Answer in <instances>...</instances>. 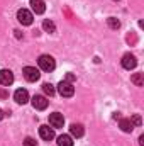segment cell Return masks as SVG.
<instances>
[{"label": "cell", "instance_id": "obj_5", "mask_svg": "<svg viewBox=\"0 0 144 146\" xmlns=\"http://www.w3.org/2000/svg\"><path fill=\"white\" fill-rule=\"evenodd\" d=\"M122 66H124L126 70H134V68L137 66V60H136V56L131 54V53L124 54V56H122Z\"/></svg>", "mask_w": 144, "mask_h": 146}, {"label": "cell", "instance_id": "obj_20", "mask_svg": "<svg viewBox=\"0 0 144 146\" xmlns=\"http://www.w3.org/2000/svg\"><path fill=\"white\" fill-rule=\"evenodd\" d=\"M24 146H37V141L32 138H26L24 139Z\"/></svg>", "mask_w": 144, "mask_h": 146}, {"label": "cell", "instance_id": "obj_15", "mask_svg": "<svg viewBox=\"0 0 144 146\" xmlns=\"http://www.w3.org/2000/svg\"><path fill=\"white\" fill-rule=\"evenodd\" d=\"M131 82H132L136 87H143L144 85V75L143 73H134V75L131 76Z\"/></svg>", "mask_w": 144, "mask_h": 146}, {"label": "cell", "instance_id": "obj_4", "mask_svg": "<svg viewBox=\"0 0 144 146\" xmlns=\"http://www.w3.org/2000/svg\"><path fill=\"white\" fill-rule=\"evenodd\" d=\"M22 73H24V78H26L27 82H37V80H39V76H41L39 70L34 68V66H24Z\"/></svg>", "mask_w": 144, "mask_h": 146}, {"label": "cell", "instance_id": "obj_11", "mask_svg": "<svg viewBox=\"0 0 144 146\" xmlns=\"http://www.w3.org/2000/svg\"><path fill=\"white\" fill-rule=\"evenodd\" d=\"M29 3H31L32 12H36V14H44V10H46V3H44L42 0H31Z\"/></svg>", "mask_w": 144, "mask_h": 146}, {"label": "cell", "instance_id": "obj_13", "mask_svg": "<svg viewBox=\"0 0 144 146\" xmlns=\"http://www.w3.org/2000/svg\"><path fill=\"white\" fill-rule=\"evenodd\" d=\"M119 127H120L124 133H131V131L134 129V126H132L131 119H120V121H119Z\"/></svg>", "mask_w": 144, "mask_h": 146}, {"label": "cell", "instance_id": "obj_17", "mask_svg": "<svg viewBox=\"0 0 144 146\" xmlns=\"http://www.w3.org/2000/svg\"><path fill=\"white\" fill-rule=\"evenodd\" d=\"M42 90H44V94H46L48 97H53V95H54V92H56V90H54V87H53L51 83H42Z\"/></svg>", "mask_w": 144, "mask_h": 146}, {"label": "cell", "instance_id": "obj_2", "mask_svg": "<svg viewBox=\"0 0 144 146\" xmlns=\"http://www.w3.org/2000/svg\"><path fill=\"white\" fill-rule=\"evenodd\" d=\"M17 21H19L22 26H31L32 21H34V15H32V12H29L27 9H20V10H17Z\"/></svg>", "mask_w": 144, "mask_h": 146}, {"label": "cell", "instance_id": "obj_12", "mask_svg": "<svg viewBox=\"0 0 144 146\" xmlns=\"http://www.w3.org/2000/svg\"><path fill=\"white\" fill-rule=\"evenodd\" d=\"M70 133H71V136H75V138H81L85 134V129H83L81 124H71L70 126Z\"/></svg>", "mask_w": 144, "mask_h": 146}, {"label": "cell", "instance_id": "obj_16", "mask_svg": "<svg viewBox=\"0 0 144 146\" xmlns=\"http://www.w3.org/2000/svg\"><path fill=\"white\" fill-rule=\"evenodd\" d=\"M42 29H44L46 33H56V26H54V22L49 21V19H46V21L42 22Z\"/></svg>", "mask_w": 144, "mask_h": 146}, {"label": "cell", "instance_id": "obj_6", "mask_svg": "<svg viewBox=\"0 0 144 146\" xmlns=\"http://www.w3.org/2000/svg\"><path fill=\"white\" fill-rule=\"evenodd\" d=\"M14 100H15L17 104H20V106L27 104V102H29V94H27V90H26V88H17L15 94H14Z\"/></svg>", "mask_w": 144, "mask_h": 146}, {"label": "cell", "instance_id": "obj_9", "mask_svg": "<svg viewBox=\"0 0 144 146\" xmlns=\"http://www.w3.org/2000/svg\"><path fill=\"white\" fill-rule=\"evenodd\" d=\"M49 124H51L53 127H63V124H65V117H63V114H59V112H53V114H49Z\"/></svg>", "mask_w": 144, "mask_h": 146}, {"label": "cell", "instance_id": "obj_8", "mask_svg": "<svg viewBox=\"0 0 144 146\" xmlns=\"http://www.w3.org/2000/svg\"><path fill=\"white\" fill-rule=\"evenodd\" d=\"M14 83V73L10 72V70H0V85H3V87H9V85H12Z\"/></svg>", "mask_w": 144, "mask_h": 146}, {"label": "cell", "instance_id": "obj_22", "mask_svg": "<svg viewBox=\"0 0 144 146\" xmlns=\"http://www.w3.org/2000/svg\"><path fill=\"white\" fill-rule=\"evenodd\" d=\"M127 41H129V42H136V36H134V34H129V36H127Z\"/></svg>", "mask_w": 144, "mask_h": 146}, {"label": "cell", "instance_id": "obj_19", "mask_svg": "<svg viewBox=\"0 0 144 146\" xmlns=\"http://www.w3.org/2000/svg\"><path fill=\"white\" fill-rule=\"evenodd\" d=\"M131 122H132V126H137V127H139V126L143 124V119H141V115H139V114H134V115H132V119H131Z\"/></svg>", "mask_w": 144, "mask_h": 146}, {"label": "cell", "instance_id": "obj_3", "mask_svg": "<svg viewBox=\"0 0 144 146\" xmlns=\"http://www.w3.org/2000/svg\"><path fill=\"white\" fill-rule=\"evenodd\" d=\"M58 92H59L61 97H73V94H75V87H73L70 82L63 80V82L58 83Z\"/></svg>", "mask_w": 144, "mask_h": 146}, {"label": "cell", "instance_id": "obj_10", "mask_svg": "<svg viewBox=\"0 0 144 146\" xmlns=\"http://www.w3.org/2000/svg\"><path fill=\"white\" fill-rule=\"evenodd\" d=\"M39 136H41L42 139L49 141V139L54 138V129L49 127V126H41V127H39Z\"/></svg>", "mask_w": 144, "mask_h": 146}, {"label": "cell", "instance_id": "obj_7", "mask_svg": "<svg viewBox=\"0 0 144 146\" xmlns=\"http://www.w3.org/2000/svg\"><path fill=\"white\" fill-rule=\"evenodd\" d=\"M31 102H32V107L37 110H44L48 107V104H49V100L46 99V97H42V95H34L32 99H31Z\"/></svg>", "mask_w": 144, "mask_h": 146}, {"label": "cell", "instance_id": "obj_1", "mask_svg": "<svg viewBox=\"0 0 144 146\" xmlns=\"http://www.w3.org/2000/svg\"><path fill=\"white\" fill-rule=\"evenodd\" d=\"M37 65H39V68H41L42 72H53V70L56 68V61H54V58L49 56V54H41L39 60H37Z\"/></svg>", "mask_w": 144, "mask_h": 146}, {"label": "cell", "instance_id": "obj_18", "mask_svg": "<svg viewBox=\"0 0 144 146\" xmlns=\"http://www.w3.org/2000/svg\"><path fill=\"white\" fill-rule=\"evenodd\" d=\"M107 24H108V27H110V29H119V27H120V21H119V19H115V17H108Z\"/></svg>", "mask_w": 144, "mask_h": 146}, {"label": "cell", "instance_id": "obj_21", "mask_svg": "<svg viewBox=\"0 0 144 146\" xmlns=\"http://www.w3.org/2000/svg\"><path fill=\"white\" fill-rule=\"evenodd\" d=\"M73 80H75V75H71V73H68V75H66V82H70V83H71Z\"/></svg>", "mask_w": 144, "mask_h": 146}, {"label": "cell", "instance_id": "obj_23", "mask_svg": "<svg viewBox=\"0 0 144 146\" xmlns=\"http://www.w3.org/2000/svg\"><path fill=\"white\" fill-rule=\"evenodd\" d=\"M0 97H3V99H5V97H7V92H5V90H0Z\"/></svg>", "mask_w": 144, "mask_h": 146}, {"label": "cell", "instance_id": "obj_25", "mask_svg": "<svg viewBox=\"0 0 144 146\" xmlns=\"http://www.w3.org/2000/svg\"><path fill=\"white\" fill-rule=\"evenodd\" d=\"M2 119H3V110L0 109V121H2Z\"/></svg>", "mask_w": 144, "mask_h": 146}, {"label": "cell", "instance_id": "obj_14", "mask_svg": "<svg viewBox=\"0 0 144 146\" xmlns=\"http://www.w3.org/2000/svg\"><path fill=\"white\" fill-rule=\"evenodd\" d=\"M58 146H73L71 136H68V134H61V136H58Z\"/></svg>", "mask_w": 144, "mask_h": 146}, {"label": "cell", "instance_id": "obj_24", "mask_svg": "<svg viewBox=\"0 0 144 146\" xmlns=\"http://www.w3.org/2000/svg\"><path fill=\"white\" fill-rule=\"evenodd\" d=\"M139 145L144 146V136H141V138H139Z\"/></svg>", "mask_w": 144, "mask_h": 146}]
</instances>
